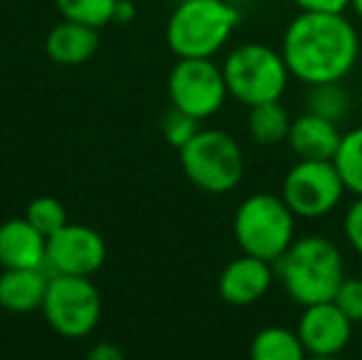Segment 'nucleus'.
<instances>
[{
  "label": "nucleus",
  "instance_id": "1",
  "mask_svg": "<svg viewBox=\"0 0 362 360\" xmlns=\"http://www.w3.org/2000/svg\"><path fill=\"white\" fill-rule=\"evenodd\" d=\"M291 77L315 84L343 82L360 57V35L345 13L298 10L281 37Z\"/></svg>",
  "mask_w": 362,
  "mask_h": 360
},
{
  "label": "nucleus",
  "instance_id": "2",
  "mask_svg": "<svg viewBox=\"0 0 362 360\" xmlns=\"http://www.w3.org/2000/svg\"><path fill=\"white\" fill-rule=\"evenodd\" d=\"M274 269L291 301H296L300 308L333 301L345 279L338 245L320 235L296 237L293 245L274 262Z\"/></svg>",
  "mask_w": 362,
  "mask_h": 360
},
{
  "label": "nucleus",
  "instance_id": "3",
  "mask_svg": "<svg viewBox=\"0 0 362 360\" xmlns=\"http://www.w3.org/2000/svg\"><path fill=\"white\" fill-rule=\"evenodd\" d=\"M239 10L227 0H180L165 28L168 47L177 57H212L237 30Z\"/></svg>",
  "mask_w": 362,
  "mask_h": 360
},
{
  "label": "nucleus",
  "instance_id": "4",
  "mask_svg": "<svg viewBox=\"0 0 362 360\" xmlns=\"http://www.w3.org/2000/svg\"><path fill=\"white\" fill-rule=\"evenodd\" d=\"M232 230L244 255L276 262L296 240V212L276 192H254L237 207Z\"/></svg>",
  "mask_w": 362,
  "mask_h": 360
},
{
  "label": "nucleus",
  "instance_id": "5",
  "mask_svg": "<svg viewBox=\"0 0 362 360\" xmlns=\"http://www.w3.org/2000/svg\"><path fill=\"white\" fill-rule=\"evenodd\" d=\"M229 96L244 106L279 101L286 94L291 72L281 50L262 42H244L227 54L222 64Z\"/></svg>",
  "mask_w": 362,
  "mask_h": 360
},
{
  "label": "nucleus",
  "instance_id": "6",
  "mask_svg": "<svg viewBox=\"0 0 362 360\" xmlns=\"http://www.w3.org/2000/svg\"><path fill=\"white\" fill-rule=\"evenodd\" d=\"M180 166L195 187L224 195L244 178V151L227 131L200 129L180 149Z\"/></svg>",
  "mask_w": 362,
  "mask_h": 360
},
{
  "label": "nucleus",
  "instance_id": "7",
  "mask_svg": "<svg viewBox=\"0 0 362 360\" xmlns=\"http://www.w3.org/2000/svg\"><path fill=\"white\" fill-rule=\"evenodd\" d=\"M42 311L47 323L64 338L91 333L101 316V296L89 277L57 274L49 279Z\"/></svg>",
  "mask_w": 362,
  "mask_h": 360
},
{
  "label": "nucleus",
  "instance_id": "8",
  "mask_svg": "<svg viewBox=\"0 0 362 360\" xmlns=\"http://www.w3.org/2000/svg\"><path fill=\"white\" fill-rule=\"evenodd\" d=\"M170 104L195 119L215 116L229 96L224 72L212 57H182L168 79Z\"/></svg>",
  "mask_w": 362,
  "mask_h": 360
},
{
  "label": "nucleus",
  "instance_id": "9",
  "mask_svg": "<svg viewBox=\"0 0 362 360\" xmlns=\"http://www.w3.org/2000/svg\"><path fill=\"white\" fill-rule=\"evenodd\" d=\"M345 182L333 161H300L281 182V197L296 212V217L315 220L340 205Z\"/></svg>",
  "mask_w": 362,
  "mask_h": 360
},
{
  "label": "nucleus",
  "instance_id": "10",
  "mask_svg": "<svg viewBox=\"0 0 362 360\" xmlns=\"http://www.w3.org/2000/svg\"><path fill=\"white\" fill-rule=\"evenodd\" d=\"M353 326L343 308L335 301H320L303 306L296 323L305 356L310 358H333L348 348L353 338Z\"/></svg>",
  "mask_w": 362,
  "mask_h": 360
},
{
  "label": "nucleus",
  "instance_id": "11",
  "mask_svg": "<svg viewBox=\"0 0 362 360\" xmlns=\"http://www.w3.org/2000/svg\"><path fill=\"white\" fill-rule=\"evenodd\" d=\"M106 260V245L99 232L86 225H64L47 237V265L57 274L89 277L101 269Z\"/></svg>",
  "mask_w": 362,
  "mask_h": 360
},
{
  "label": "nucleus",
  "instance_id": "12",
  "mask_svg": "<svg viewBox=\"0 0 362 360\" xmlns=\"http://www.w3.org/2000/svg\"><path fill=\"white\" fill-rule=\"evenodd\" d=\"M274 279H276L274 262L242 252V257L232 260L219 274L217 291L229 306H252L267 296Z\"/></svg>",
  "mask_w": 362,
  "mask_h": 360
},
{
  "label": "nucleus",
  "instance_id": "13",
  "mask_svg": "<svg viewBox=\"0 0 362 360\" xmlns=\"http://www.w3.org/2000/svg\"><path fill=\"white\" fill-rule=\"evenodd\" d=\"M340 139L343 134L338 129V121L305 111L291 121L286 144L291 153L300 161H333Z\"/></svg>",
  "mask_w": 362,
  "mask_h": 360
},
{
  "label": "nucleus",
  "instance_id": "14",
  "mask_svg": "<svg viewBox=\"0 0 362 360\" xmlns=\"http://www.w3.org/2000/svg\"><path fill=\"white\" fill-rule=\"evenodd\" d=\"M47 262V237L28 220L0 225V265L5 269H35Z\"/></svg>",
  "mask_w": 362,
  "mask_h": 360
},
{
  "label": "nucleus",
  "instance_id": "15",
  "mask_svg": "<svg viewBox=\"0 0 362 360\" xmlns=\"http://www.w3.org/2000/svg\"><path fill=\"white\" fill-rule=\"evenodd\" d=\"M49 279L42 267L35 269H5L0 274V306L13 313H28L42 308Z\"/></svg>",
  "mask_w": 362,
  "mask_h": 360
},
{
  "label": "nucleus",
  "instance_id": "16",
  "mask_svg": "<svg viewBox=\"0 0 362 360\" xmlns=\"http://www.w3.org/2000/svg\"><path fill=\"white\" fill-rule=\"evenodd\" d=\"M96 47H99L96 28L74 23V20H64L62 25L49 30L47 42H45L49 57L57 64H67V67L86 62L96 52Z\"/></svg>",
  "mask_w": 362,
  "mask_h": 360
},
{
  "label": "nucleus",
  "instance_id": "17",
  "mask_svg": "<svg viewBox=\"0 0 362 360\" xmlns=\"http://www.w3.org/2000/svg\"><path fill=\"white\" fill-rule=\"evenodd\" d=\"M288 111L279 101H267V104L249 106V136L259 146H276L288 139L291 129Z\"/></svg>",
  "mask_w": 362,
  "mask_h": 360
},
{
  "label": "nucleus",
  "instance_id": "18",
  "mask_svg": "<svg viewBox=\"0 0 362 360\" xmlns=\"http://www.w3.org/2000/svg\"><path fill=\"white\" fill-rule=\"evenodd\" d=\"M254 360H303L305 351L296 328L284 326H267L254 333L252 346H249Z\"/></svg>",
  "mask_w": 362,
  "mask_h": 360
},
{
  "label": "nucleus",
  "instance_id": "19",
  "mask_svg": "<svg viewBox=\"0 0 362 360\" xmlns=\"http://www.w3.org/2000/svg\"><path fill=\"white\" fill-rule=\"evenodd\" d=\"M333 163L345 182V190L355 197L362 195V126L345 131Z\"/></svg>",
  "mask_w": 362,
  "mask_h": 360
},
{
  "label": "nucleus",
  "instance_id": "20",
  "mask_svg": "<svg viewBox=\"0 0 362 360\" xmlns=\"http://www.w3.org/2000/svg\"><path fill=\"white\" fill-rule=\"evenodd\" d=\"M57 5L59 13L64 15V20L101 28V25L114 20L119 0H57Z\"/></svg>",
  "mask_w": 362,
  "mask_h": 360
},
{
  "label": "nucleus",
  "instance_id": "21",
  "mask_svg": "<svg viewBox=\"0 0 362 360\" xmlns=\"http://www.w3.org/2000/svg\"><path fill=\"white\" fill-rule=\"evenodd\" d=\"M348 109H350V96H348V91L340 87V82L315 84V87H310L308 111L325 116V119H330V121H340L348 116Z\"/></svg>",
  "mask_w": 362,
  "mask_h": 360
},
{
  "label": "nucleus",
  "instance_id": "22",
  "mask_svg": "<svg viewBox=\"0 0 362 360\" xmlns=\"http://www.w3.org/2000/svg\"><path fill=\"white\" fill-rule=\"evenodd\" d=\"M25 217H28L45 237L54 235V232L62 230V227L67 225V210H64V205L57 200V197H49V195L35 197V200L28 205Z\"/></svg>",
  "mask_w": 362,
  "mask_h": 360
},
{
  "label": "nucleus",
  "instance_id": "23",
  "mask_svg": "<svg viewBox=\"0 0 362 360\" xmlns=\"http://www.w3.org/2000/svg\"><path fill=\"white\" fill-rule=\"evenodd\" d=\"M197 131H200V119L175 109V106H170V111L163 116V136H165L168 144L175 146L177 151H180Z\"/></svg>",
  "mask_w": 362,
  "mask_h": 360
},
{
  "label": "nucleus",
  "instance_id": "24",
  "mask_svg": "<svg viewBox=\"0 0 362 360\" xmlns=\"http://www.w3.org/2000/svg\"><path fill=\"white\" fill-rule=\"evenodd\" d=\"M353 323H362V279H343L333 298Z\"/></svg>",
  "mask_w": 362,
  "mask_h": 360
},
{
  "label": "nucleus",
  "instance_id": "25",
  "mask_svg": "<svg viewBox=\"0 0 362 360\" xmlns=\"http://www.w3.org/2000/svg\"><path fill=\"white\" fill-rule=\"evenodd\" d=\"M343 232H345V240H348V245L362 257V195L355 197L353 205L345 210Z\"/></svg>",
  "mask_w": 362,
  "mask_h": 360
},
{
  "label": "nucleus",
  "instance_id": "26",
  "mask_svg": "<svg viewBox=\"0 0 362 360\" xmlns=\"http://www.w3.org/2000/svg\"><path fill=\"white\" fill-rule=\"evenodd\" d=\"M298 10H315V13H345L350 0H293Z\"/></svg>",
  "mask_w": 362,
  "mask_h": 360
},
{
  "label": "nucleus",
  "instance_id": "27",
  "mask_svg": "<svg viewBox=\"0 0 362 360\" xmlns=\"http://www.w3.org/2000/svg\"><path fill=\"white\" fill-rule=\"evenodd\" d=\"M89 358L91 360H121L124 358V351H119L116 346H109V343H101V346L91 348Z\"/></svg>",
  "mask_w": 362,
  "mask_h": 360
},
{
  "label": "nucleus",
  "instance_id": "28",
  "mask_svg": "<svg viewBox=\"0 0 362 360\" xmlns=\"http://www.w3.org/2000/svg\"><path fill=\"white\" fill-rule=\"evenodd\" d=\"M134 5L129 3V0H119V5H116V13H114V20L116 23H129L131 18H134Z\"/></svg>",
  "mask_w": 362,
  "mask_h": 360
},
{
  "label": "nucleus",
  "instance_id": "29",
  "mask_svg": "<svg viewBox=\"0 0 362 360\" xmlns=\"http://www.w3.org/2000/svg\"><path fill=\"white\" fill-rule=\"evenodd\" d=\"M350 10L362 20V0H350Z\"/></svg>",
  "mask_w": 362,
  "mask_h": 360
}]
</instances>
